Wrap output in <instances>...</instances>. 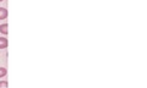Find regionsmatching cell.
<instances>
[{
    "instance_id": "2",
    "label": "cell",
    "mask_w": 147,
    "mask_h": 88,
    "mask_svg": "<svg viewBox=\"0 0 147 88\" xmlns=\"http://www.w3.org/2000/svg\"><path fill=\"white\" fill-rule=\"evenodd\" d=\"M7 17V10L5 7H0V20H5Z\"/></svg>"
},
{
    "instance_id": "4",
    "label": "cell",
    "mask_w": 147,
    "mask_h": 88,
    "mask_svg": "<svg viewBox=\"0 0 147 88\" xmlns=\"http://www.w3.org/2000/svg\"><path fill=\"white\" fill-rule=\"evenodd\" d=\"M6 69L5 67H0V77H4V76H5L6 75Z\"/></svg>"
},
{
    "instance_id": "5",
    "label": "cell",
    "mask_w": 147,
    "mask_h": 88,
    "mask_svg": "<svg viewBox=\"0 0 147 88\" xmlns=\"http://www.w3.org/2000/svg\"><path fill=\"white\" fill-rule=\"evenodd\" d=\"M0 87H7V82L6 81H1L0 82Z\"/></svg>"
},
{
    "instance_id": "1",
    "label": "cell",
    "mask_w": 147,
    "mask_h": 88,
    "mask_svg": "<svg viewBox=\"0 0 147 88\" xmlns=\"http://www.w3.org/2000/svg\"><path fill=\"white\" fill-rule=\"evenodd\" d=\"M7 47V39L5 37H0V49H5Z\"/></svg>"
},
{
    "instance_id": "3",
    "label": "cell",
    "mask_w": 147,
    "mask_h": 88,
    "mask_svg": "<svg viewBox=\"0 0 147 88\" xmlns=\"http://www.w3.org/2000/svg\"><path fill=\"white\" fill-rule=\"evenodd\" d=\"M0 33L7 34V25H6V24H4V25L0 26Z\"/></svg>"
},
{
    "instance_id": "6",
    "label": "cell",
    "mask_w": 147,
    "mask_h": 88,
    "mask_svg": "<svg viewBox=\"0 0 147 88\" xmlns=\"http://www.w3.org/2000/svg\"><path fill=\"white\" fill-rule=\"evenodd\" d=\"M0 1H3V0H0Z\"/></svg>"
}]
</instances>
